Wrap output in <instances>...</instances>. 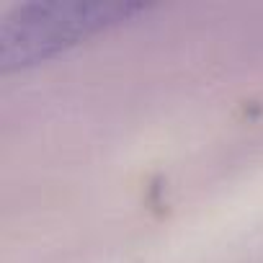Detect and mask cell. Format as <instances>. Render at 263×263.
<instances>
[{"label": "cell", "instance_id": "1", "mask_svg": "<svg viewBox=\"0 0 263 263\" xmlns=\"http://www.w3.org/2000/svg\"><path fill=\"white\" fill-rule=\"evenodd\" d=\"M145 11V3L121 0H44L16 6L0 18V70L11 72L44 62Z\"/></svg>", "mask_w": 263, "mask_h": 263}]
</instances>
